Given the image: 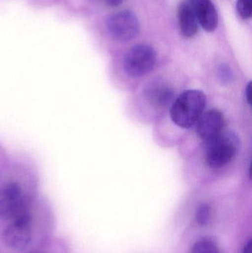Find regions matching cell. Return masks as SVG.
I'll return each mask as SVG.
<instances>
[{
	"mask_svg": "<svg viewBox=\"0 0 252 253\" xmlns=\"http://www.w3.org/2000/svg\"><path fill=\"white\" fill-rule=\"evenodd\" d=\"M38 177L28 158L19 156L6 161L0 169V218L10 221L28 209L26 190Z\"/></svg>",
	"mask_w": 252,
	"mask_h": 253,
	"instance_id": "1",
	"label": "cell"
},
{
	"mask_svg": "<svg viewBox=\"0 0 252 253\" xmlns=\"http://www.w3.org/2000/svg\"><path fill=\"white\" fill-rule=\"evenodd\" d=\"M206 103L207 97L201 90H186L172 104L170 108L172 120L179 127H191L202 116Z\"/></svg>",
	"mask_w": 252,
	"mask_h": 253,
	"instance_id": "2",
	"label": "cell"
},
{
	"mask_svg": "<svg viewBox=\"0 0 252 253\" xmlns=\"http://www.w3.org/2000/svg\"><path fill=\"white\" fill-rule=\"evenodd\" d=\"M206 143V163L212 168H221L232 162L238 154L241 144L235 134L223 132Z\"/></svg>",
	"mask_w": 252,
	"mask_h": 253,
	"instance_id": "3",
	"label": "cell"
},
{
	"mask_svg": "<svg viewBox=\"0 0 252 253\" xmlns=\"http://www.w3.org/2000/svg\"><path fill=\"white\" fill-rule=\"evenodd\" d=\"M31 227L32 216L28 208L10 220V224L3 232L4 243L13 249H25L31 243Z\"/></svg>",
	"mask_w": 252,
	"mask_h": 253,
	"instance_id": "4",
	"label": "cell"
},
{
	"mask_svg": "<svg viewBox=\"0 0 252 253\" xmlns=\"http://www.w3.org/2000/svg\"><path fill=\"white\" fill-rule=\"evenodd\" d=\"M157 56L153 47L148 44H138L130 49L124 59L126 74L131 77H140L152 71Z\"/></svg>",
	"mask_w": 252,
	"mask_h": 253,
	"instance_id": "5",
	"label": "cell"
},
{
	"mask_svg": "<svg viewBox=\"0 0 252 253\" xmlns=\"http://www.w3.org/2000/svg\"><path fill=\"white\" fill-rule=\"evenodd\" d=\"M108 31L112 38L120 42H127L139 34V22L134 13L123 10L114 13L107 22Z\"/></svg>",
	"mask_w": 252,
	"mask_h": 253,
	"instance_id": "6",
	"label": "cell"
},
{
	"mask_svg": "<svg viewBox=\"0 0 252 253\" xmlns=\"http://www.w3.org/2000/svg\"><path fill=\"white\" fill-rule=\"evenodd\" d=\"M197 123L198 136L207 142L223 132L225 120L220 111L211 110L202 114Z\"/></svg>",
	"mask_w": 252,
	"mask_h": 253,
	"instance_id": "7",
	"label": "cell"
},
{
	"mask_svg": "<svg viewBox=\"0 0 252 253\" xmlns=\"http://www.w3.org/2000/svg\"><path fill=\"white\" fill-rule=\"evenodd\" d=\"M198 23L207 32L216 31L218 25L217 10L211 0H189Z\"/></svg>",
	"mask_w": 252,
	"mask_h": 253,
	"instance_id": "8",
	"label": "cell"
},
{
	"mask_svg": "<svg viewBox=\"0 0 252 253\" xmlns=\"http://www.w3.org/2000/svg\"><path fill=\"white\" fill-rule=\"evenodd\" d=\"M178 17L182 35L186 38L194 37L198 32V21L189 0H183L180 3Z\"/></svg>",
	"mask_w": 252,
	"mask_h": 253,
	"instance_id": "9",
	"label": "cell"
},
{
	"mask_svg": "<svg viewBox=\"0 0 252 253\" xmlns=\"http://www.w3.org/2000/svg\"><path fill=\"white\" fill-rule=\"evenodd\" d=\"M146 96L150 103L158 108H167L174 102V92L161 82H152L146 87Z\"/></svg>",
	"mask_w": 252,
	"mask_h": 253,
	"instance_id": "10",
	"label": "cell"
},
{
	"mask_svg": "<svg viewBox=\"0 0 252 253\" xmlns=\"http://www.w3.org/2000/svg\"><path fill=\"white\" fill-rule=\"evenodd\" d=\"M190 253H220V251L214 242L204 239L194 244Z\"/></svg>",
	"mask_w": 252,
	"mask_h": 253,
	"instance_id": "11",
	"label": "cell"
},
{
	"mask_svg": "<svg viewBox=\"0 0 252 253\" xmlns=\"http://www.w3.org/2000/svg\"><path fill=\"white\" fill-rule=\"evenodd\" d=\"M212 216V208L207 203H202L198 206L195 214L197 222L200 226H207Z\"/></svg>",
	"mask_w": 252,
	"mask_h": 253,
	"instance_id": "12",
	"label": "cell"
},
{
	"mask_svg": "<svg viewBox=\"0 0 252 253\" xmlns=\"http://www.w3.org/2000/svg\"><path fill=\"white\" fill-rule=\"evenodd\" d=\"M237 10L243 19H250L252 14V0H238Z\"/></svg>",
	"mask_w": 252,
	"mask_h": 253,
	"instance_id": "13",
	"label": "cell"
},
{
	"mask_svg": "<svg viewBox=\"0 0 252 253\" xmlns=\"http://www.w3.org/2000/svg\"><path fill=\"white\" fill-rule=\"evenodd\" d=\"M218 75L223 83H229L232 79V73L229 67L222 65L218 68Z\"/></svg>",
	"mask_w": 252,
	"mask_h": 253,
	"instance_id": "14",
	"label": "cell"
},
{
	"mask_svg": "<svg viewBox=\"0 0 252 253\" xmlns=\"http://www.w3.org/2000/svg\"><path fill=\"white\" fill-rule=\"evenodd\" d=\"M246 98H247V102L251 105L252 99V83H250L247 84V89H246Z\"/></svg>",
	"mask_w": 252,
	"mask_h": 253,
	"instance_id": "15",
	"label": "cell"
},
{
	"mask_svg": "<svg viewBox=\"0 0 252 253\" xmlns=\"http://www.w3.org/2000/svg\"><path fill=\"white\" fill-rule=\"evenodd\" d=\"M105 1H106L108 5L111 6V7H115V6L121 4L124 0H105Z\"/></svg>",
	"mask_w": 252,
	"mask_h": 253,
	"instance_id": "16",
	"label": "cell"
},
{
	"mask_svg": "<svg viewBox=\"0 0 252 253\" xmlns=\"http://www.w3.org/2000/svg\"><path fill=\"white\" fill-rule=\"evenodd\" d=\"M243 253H252V239L246 243Z\"/></svg>",
	"mask_w": 252,
	"mask_h": 253,
	"instance_id": "17",
	"label": "cell"
},
{
	"mask_svg": "<svg viewBox=\"0 0 252 253\" xmlns=\"http://www.w3.org/2000/svg\"><path fill=\"white\" fill-rule=\"evenodd\" d=\"M2 150L1 147H0V169L4 165V162H6V161H4V159H5V157H4V156H3Z\"/></svg>",
	"mask_w": 252,
	"mask_h": 253,
	"instance_id": "18",
	"label": "cell"
}]
</instances>
